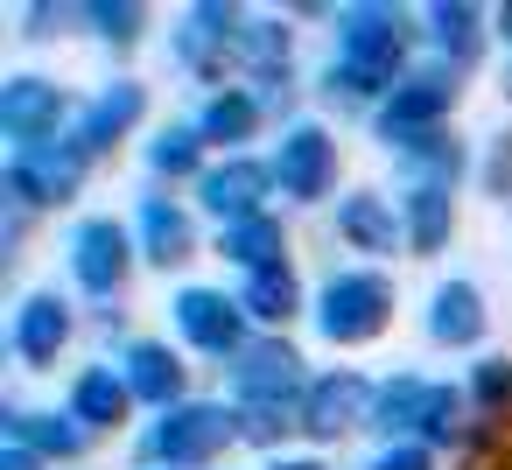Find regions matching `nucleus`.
<instances>
[{"label": "nucleus", "mask_w": 512, "mask_h": 470, "mask_svg": "<svg viewBox=\"0 0 512 470\" xmlns=\"http://www.w3.org/2000/svg\"><path fill=\"white\" fill-rule=\"evenodd\" d=\"M428 330H435L442 344H477V337H484V302H477V288H470V281H449V288H435Z\"/></svg>", "instance_id": "ddd939ff"}, {"label": "nucleus", "mask_w": 512, "mask_h": 470, "mask_svg": "<svg viewBox=\"0 0 512 470\" xmlns=\"http://www.w3.org/2000/svg\"><path fill=\"white\" fill-rule=\"evenodd\" d=\"M57 120H64V92L50 78H15L0 92V134L15 148H36L43 134H57Z\"/></svg>", "instance_id": "0eeeda50"}, {"label": "nucleus", "mask_w": 512, "mask_h": 470, "mask_svg": "<svg viewBox=\"0 0 512 470\" xmlns=\"http://www.w3.org/2000/svg\"><path fill=\"white\" fill-rule=\"evenodd\" d=\"M71 267H78V281H85L92 295H113V288L127 281V239H120V225H113V218L78 225V232H71Z\"/></svg>", "instance_id": "6e6552de"}, {"label": "nucleus", "mask_w": 512, "mask_h": 470, "mask_svg": "<svg viewBox=\"0 0 512 470\" xmlns=\"http://www.w3.org/2000/svg\"><path fill=\"white\" fill-rule=\"evenodd\" d=\"M407 232H414V246H421V253H435V246L449 239V190L414 183V190H407Z\"/></svg>", "instance_id": "6ab92c4d"}, {"label": "nucleus", "mask_w": 512, "mask_h": 470, "mask_svg": "<svg viewBox=\"0 0 512 470\" xmlns=\"http://www.w3.org/2000/svg\"><path fill=\"white\" fill-rule=\"evenodd\" d=\"M274 176L288 197H323L330 190V134L323 127H288L281 155H274Z\"/></svg>", "instance_id": "1a4fd4ad"}, {"label": "nucleus", "mask_w": 512, "mask_h": 470, "mask_svg": "<svg viewBox=\"0 0 512 470\" xmlns=\"http://www.w3.org/2000/svg\"><path fill=\"white\" fill-rule=\"evenodd\" d=\"M428 22H435V43H442V50H449V43H456V57L470 50V22H477L470 8H435Z\"/></svg>", "instance_id": "cd10ccee"}, {"label": "nucleus", "mask_w": 512, "mask_h": 470, "mask_svg": "<svg viewBox=\"0 0 512 470\" xmlns=\"http://www.w3.org/2000/svg\"><path fill=\"white\" fill-rule=\"evenodd\" d=\"M64 337H71L64 302H57V295H29V302H22V316H15V351L43 365V358H57V344H64Z\"/></svg>", "instance_id": "f8f14e48"}, {"label": "nucleus", "mask_w": 512, "mask_h": 470, "mask_svg": "<svg viewBox=\"0 0 512 470\" xmlns=\"http://www.w3.org/2000/svg\"><path fill=\"white\" fill-rule=\"evenodd\" d=\"M232 50H239V57H246V64L260 71V78H274V71L288 64V36H281V29H267V22L239 29V43H232Z\"/></svg>", "instance_id": "a878e982"}, {"label": "nucleus", "mask_w": 512, "mask_h": 470, "mask_svg": "<svg viewBox=\"0 0 512 470\" xmlns=\"http://www.w3.org/2000/svg\"><path fill=\"white\" fill-rule=\"evenodd\" d=\"M134 113H141V85H113V92H106V99H92V113L78 120V148H85V155H92V148H106Z\"/></svg>", "instance_id": "dca6fc26"}, {"label": "nucleus", "mask_w": 512, "mask_h": 470, "mask_svg": "<svg viewBox=\"0 0 512 470\" xmlns=\"http://www.w3.org/2000/svg\"><path fill=\"white\" fill-rule=\"evenodd\" d=\"M8 435H15L22 449L36 442V449H57V456H71V449L85 442V428H78V421H57V414H8Z\"/></svg>", "instance_id": "5701e85b"}, {"label": "nucleus", "mask_w": 512, "mask_h": 470, "mask_svg": "<svg viewBox=\"0 0 512 470\" xmlns=\"http://www.w3.org/2000/svg\"><path fill=\"white\" fill-rule=\"evenodd\" d=\"M197 197L225 218V225H246V218H260V197H267V169L260 162H225V169H211L204 183H197Z\"/></svg>", "instance_id": "9d476101"}, {"label": "nucleus", "mask_w": 512, "mask_h": 470, "mask_svg": "<svg viewBox=\"0 0 512 470\" xmlns=\"http://www.w3.org/2000/svg\"><path fill=\"white\" fill-rule=\"evenodd\" d=\"M253 113H260V106H253L246 92H225V99L204 106V127H197V134H204V141H246V134H253Z\"/></svg>", "instance_id": "b1692460"}, {"label": "nucleus", "mask_w": 512, "mask_h": 470, "mask_svg": "<svg viewBox=\"0 0 512 470\" xmlns=\"http://www.w3.org/2000/svg\"><path fill=\"white\" fill-rule=\"evenodd\" d=\"M386 309H393V295H386L379 274H337V281L323 288L316 330H323L330 344H365V337L386 330Z\"/></svg>", "instance_id": "7ed1b4c3"}, {"label": "nucleus", "mask_w": 512, "mask_h": 470, "mask_svg": "<svg viewBox=\"0 0 512 470\" xmlns=\"http://www.w3.org/2000/svg\"><path fill=\"white\" fill-rule=\"evenodd\" d=\"M449 99H456V85H449L442 71H421V78L393 85V99H386V120H379V134H386L393 148H407V141H421V134H428V120H435V113H449Z\"/></svg>", "instance_id": "423d86ee"}, {"label": "nucleus", "mask_w": 512, "mask_h": 470, "mask_svg": "<svg viewBox=\"0 0 512 470\" xmlns=\"http://www.w3.org/2000/svg\"><path fill=\"white\" fill-rule=\"evenodd\" d=\"M421 428H428L435 442H442V435H456V393H449V386H435V393H428V414H421Z\"/></svg>", "instance_id": "c85d7f7f"}, {"label": "nucleus", "mask_w": 512, "mask_h": 470, "mask_svg": "<svg viewBox=\"0 0 512 470\" xmlns=\"http://www.w3.org/2000/svg\"><path fill=\"white\" fill-rule=\"evenodd\" d=\"M176 323H183V337L204 344V351H239V302H225V295H211V288H183V295H176Z\"/></svg>", "instance_id": "9b49d317"}, {"label": "nucleus", "mask_w": 512, "mask_h": 470, "mask_svg": "<svg viewBox=\"0 0 512 470\" xmlns=\"http://www.w3.org/2000/svg\"><path fill=\"white\" fill-rule=\"evenodd\" d=\"M141 239H148V260H183L190 253V225H183V211L176 204H162V197H148L141 204Z\"/></svg>", "instance_id": "a211bd4d"}, {"label": "nucleus", "mask_w": 512, "mask_h": 470, "mask_svg": "<svg viewBox=\"0 0 512 470\" xmlns=\"http://www.w3.org/2000/svg\"><path fill=\"white\" fill-rule=\"evenodd\" d=\"M232 386H239V400H246V428L253 435H274V428H288L281 414H288V400L302 393V358L288 351V344H253L239 365H232Z\"/></svg>", "instance_id": "f03ea898"}, {"label": "nucleus", "mask_w": 512, "mask_h": 470, "mask_svg": "<svg viewBox=\"0 0 512 470\" xmlns=\"http://www.w3.org/2000/svg\"><path fill=\"white\" fill-rule=\"evenodd\" d=\"M274 470H323V463H274Z\"/></svg>", "instance_id": "72a5a7b5"}, {"label": "nucleus", "mask_w": 512, "mask_h": 470, "mask_svg": "<svg viewBox=\"0 0 512 470\" xmlns=\"http://www.w3.org/2000/svg\"><path fill=\"white\" fill-rule=\"evenodd\" d=\"M344 36V64H330V92L337 85H351V92H379L386 78H393V64H400V15L393 8H344V22H337Z\"/></svg>", "instance_id": "f257e3e1"}, {"label": "nucleus", "mask_w": 512, "mask_h": 470, "mask_svg": "<svg viewBox=\"0 0 512 470\" xmlns=\"http://www.w3.org/2000/svg\"><path fill=\"white\" fill-rule=\"evenodd\" d=\"M358 407H365V379L337 372V379L309 386V414H302V428H316V435H337V428H351V421H358Z\"/></svg>", "instance_id": "4468645a"}, {"label": "nucleus", "mask_w": 512, "mask_h": 470, "mask_svg": "<svg viewBox=\"0 0 512 470\" xmlns=\"http://www.w3.org/2000/svg\"><path fill=\"white\" fill-rule=\"evenodd\" d=\"M120 407H127V386L99 365V372H85L78 379V393H71V414L78 421H120Z\"/></svg>", "instance_id": "4be33fe9"}, {"label": "nucleus", "mask_w": 512, "mask_h": 470, "mask_svg": "<svg viewBox=\"0 0 512 470\" xmlns=\"http://www.w3.org/2000/svg\"><path fill=\"white\" fill-rule=\"evenodd\" d=\"M246 309L267 316V323L288 316V309H295V274H288V267H260V274L246 281Z\"/></svg>", "instance_id": "393cba45"}, {"label": "nucleus", "mask_w": 512, "mask_h": 470, "mask_svg": "<svg viewBox=\"0 0 512 470\" xmlns=\"http://www.w3.org/2000/svg\"><path fill=\"white\" fill-rule=\"evenodd\" d=\"M225 435H232V414L190 400V407H169V421L148 435V456H162V463H204L211 449H225Z\"/></svg>", "instance_id": "39448f33"}, {"label": "nucleus", "mask_w": 512, "mask_h": 470, "mask_svg": "<svg viewBox=\"0 0 512 470\" xmlns=\"http://www.w3.org/2000/svg\"><path fill=\"white\" fill-rule=\"evenodd\" d=\"M78 176H85V148H78V141H71V148L36 141V148H15V162H8V190H15L22 204H57V197L78 190Z\"/></svg>", "instance_id": "20e7f679"}, {"label": "nucleus", "mask_w": 512, "mask_h": 470, "mask_svg": "<svg viewBox=\"0 0 512 470\" xmlns=\"http://www.w3.org/2000/svg\"><path fill=\"white\" fill-rule=\"evenodd\" d=\"M0 470H36V456H29V449L15 442V449H8V463H0Z\"/></svg>", "instance_id": "473e14b6"}, {"label": "nucleus", "mask_w": 512, "mask_h": 470, "mask_svg": "<svg viewBox=\"0 0 512 470\" xmlns=\"http://www.w3.org/2000/svg\"><path fill=\"white\" fill-rule=\"evenodd\" d=\"M428 393H435L428 379H393V386L372 400V421H379L386 435H393V428H421V414H428Z\"/></svg>", "instance_id": "aec40b11"}, {"label": "nucleus", "mask_w": 512, "mask_h": 470, "mask_svg": "<svg viewBox=\"0 0 512 470\" xmlns=\"http://www.w3.org/2000/svg\"><path fill=\"white\" fill-rule=\"evenodd\" d=\"M372 470H428V449H414V442H400V449H386Z\"/></svg>", "instance_id": "2f4dec72"}, {"label": "nucleus", "mask_w": 512, "mask_h": 470, "mask_svg": "<svg viewBox=\"0 0 512 470\" xmlns=\"http://www.w3.org/2000/svg\"><path fill=\"white\" fill-rule=\"evenodd\" d=\"M225 253L239 260V267H274V253H281V225L274 218H246V225H225Z\"/></svg>", "instance_id": "412c9836"}, {"label": "nucleus", "mask_w": 512, "mask_h": 470, "mask_svg": "<svg viewBox=\"0 0 512 470\" xmlns=\"http://www.w3.org/2000/svg\"><path fill=\"white\" fill-rule=\"evenodd\" d=\"M127 386H134L141 400L169 407V400H176V386H183V365L169 358V344H134V351H127Z\"/></svg>", "instance_id": "2eb2a0df"}, {"label": "nucleus", "mask_w": 512, "mask_h": 470, "mask_svg": "<svg viewBox=\"0 0 512 470\" xmlns=\"http://www.w3.org/2000/svg\"><path fill=\"white\" fill-rule=\"evenodd\" d=\"M190 162H197V134H190V127H176V134L155 141V169H162V176H183Z\"/></svg>", "instance_id": "bb28decb"}, {"label": "nucleus", "mask_w": 512, "mask_h": 470, "mask_svg": "<svg viewBox=\"0 0 512 470\" xmlns=\"http://www.w3.org/2000/svg\"><path fill=\"white\" fill-rule=\"evenodd\" d=\"M337 232H344L351 246H365V253H393V211H386L379 197H351V204L337 211Z\"/></svg>", "instance_id": "f3484780"}, {"label": "nucleus", "mask_w": 512, "mask_h": 470, "mask_svg": "<svg viewBox=\"0 0 512 470\" xmlns=\"http://www.w3.org/2000/svg\"><path fill=\"white\" fill-rule=\"evenodd\" d=\"M92 22H106V36H134V22H141V8H92Z\"/></svg>", "instance_id": "c756f323"}, {"label": "nucleus", "mask_w": 512, "mask_h": 470, "mask_svg": "<svg viewBox=\"0 0 512 470\" xmlns=\"http://www.w3.org/2000/svg\"><path fill=\"white\" fill-rule=\"evenodd\" d=\"M498 29H505V36H512V8H505V15H498Z\"/></svg>", "instance_id": "f704fd0d"}, {"label": "nucleus", "mask_w": 512, "mask_h": 470, "mask_svg": "<svg viewBox=\"0 0 512 470\" xmlns=\"http://www.w3.org/2000/svg\"><path fill=\"white\" fill-rule=\"evenodd\" d=\"M477 393L484 400H512V365H484L477 372Z\"/></svg>", "instance_id": "7c9ffc66"}]
</instances>
